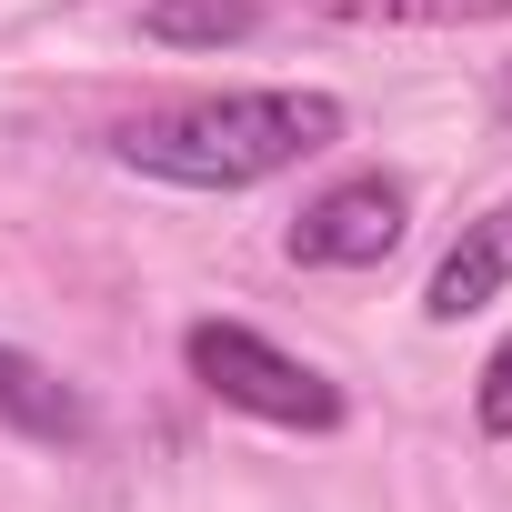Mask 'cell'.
Segmentation results:
<instances>
[{
    "label": "cell",
    "mask_w": 512,
    "mask_h": 512,
    "mask_svg": "<svg viewBox=\"0 0 512 512\" xmlns=\"http://www.w3.org/2000/svg\"><path fill=\"white\" fill-rule=\"evenodd\" d=\"M342 141V101L332 91H221V101H171L121 121V161L141 181H181V191H251L282 181L312 151Z\"/></svg>",
    "instance_id": "cell-1"
},
{
    "label": "cell",
    "mask_w": 512,
    "mask_h": 512,
    "mask_svg": "<svg viewBox=\"0 0 512 512\" xmlns=\"http://www.w3.org/2000/svg\"><path fill=\"white\" fill-rule=\"evenodd\" d=\"M181 362L211 402L251 412V422H282V432H342V382H322L312 362H292L282 342H262L251 322H191Z\"/></svg>",
    "instance_id": "cell-2"
},
{
    "label": "cell",
    "mask_w": 512,
    "mask_h": 512,
    "mask_svg": "<svg viewBox=\"0 0 512 512\" xmlns=\"http://www.w3.org/2000/svg\"><path fill=\"white\" fill-rule=\"evenodd\" d=\"M402 221H412V191L392 171H352L292 221V262L302 272H372V262H392Z\"/></svg>",
    "instance_id": "cell-3"
},
{
    "label": "cell",
    "mask_w": 512,
    "mask_h": 512,
    "mask_svg": "<svg viewBox=\"0 0 512 512\" xmlns=\"http://www.w3.org/2000/svg\"><path fill=\"white\" fill-rule=\"evenodd\" d=\"M502 282H512V201H492L482 221H462V241L432 262V292H422V312H432V322H462V312H482Z\"/></svg>",
    "instance_id": "cell-4"
},
{
    "label": "cell",
    "mask_w": 512,
    "mask_h": 512,
    "mask_svg": "<svg viewBox=\"0 0 512 512\" xmlns=\"http://www.w3.org/2000/svg\"><path fill=\"white\" fill-rule=\"evenodd\" d=\"M0 432L71 452V442L91 432V402H81V392H71L51 362H31V352H11V342H0Z\"/></svg>",
    "instance_id": "cell-5"
},
{
    "label": "cell",
    "mask_w": 512,
    "mask_h": 512,
    "mask_svg": "<svg viewBox=\"0 0 512 512\" xmlns=\"http://www.w3.org/2000/svg\"><path fill=\"white\" fill-rule=\"evenodd\" d=\"M302 11L352 31H482V21H512V0H302Z\"/></svg>",
    "instance_id": "cell-6"
},
{
    "label": "cell",
    "mask_w": 512,
    "mask_h": 512,
    "mask_svg": "<svg viewBox=\"0 0 512 512\" xmlns=\"http://www.w3.org/2000/svg\"><path fill=\"white\" fill-rule=\"evenodd\" d=\"M262 31V0H141V41L161 51H221Z\"/></svg>",
    "instance_id": "cell-7"
},
{
    "label": "cell",
    "mask_w": 512,
    "mask_h": 512,
    "mask_svg": "<svg viewBox=\"0 0 512 512\" xmlns=\"http://www.w3.org/2000/svg\"><path fill=\"white\" fill-rule=\"evenodd\" d=\"M472 422H482L492 442H512V332H502V352H492L482 382H472Z\"/></svg>",
    "instance_id": "cell-8"
},
{
    "label": "cell",
    "mask_w": 512,
    "mask_h": 512,
    "mask_svg": "<svg viewBox=\"0 0 512 512\" xmlns=\"http://www.w3.org/2000/svg\"><path fill=\"white\" fill-rule=\"evenodd\" d=\"M502 121H512V81H502Z\"/></svg>",
    "instance_id": "cell-9"
}]
</instances>
